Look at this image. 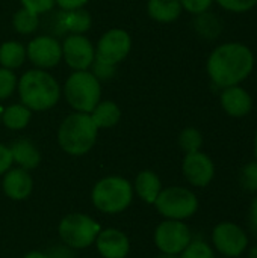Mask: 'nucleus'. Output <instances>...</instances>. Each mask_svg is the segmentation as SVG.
Listing matches in <instances>:
<instances>
[{"instance_id": "nucleus-16", "label": "nucleus", "mask_w": 257, "mask_h": 258, "mask_svg": "<svg viewBox=\"0 0 257 258\" xmlns=\"http://www.w3.org/2000/svg\"><path fill=\"white\" fill-rule=\"evenodd\" d=\"M223 110L232 118H244L253 109V98L247 92V89L236 86L224 88L220 97Z\"/></svg>"}, {"instance_id": "nucleus-20", "label": "nucleus", "mask_w": 257, "mask_h": 258, "mask_svg": "<svg viewBox=\"0 0 257 258\" xmlns=\"http://www.w3.org/2000/svg\"><path fill=\"white\" fill-rule=\"evenodd\" d=\"M59 24L62 30H68L74 35H82L91 29L92 18L88 11H85L83 8H79V9L64 11V14L61 15Z\"/></svg>"}, {"instance_id": "nucleus-17", "label": "nucleus", "mask_w": 257, "mask_h": 258, "mask_svg": "<svg viewBox=\"0 0 257 258\" xmlns=\"http://www.w3.org/2000/svg\"><path fill=\"white\" fill-rule=\"evenodd\" d=\"M9 150H11L12 162L17 163L18 168L32 171L38 168V165L41 163V153L30 139L26 138L17 139L11 144Z\"/></svg>"}, {"instance_id": "nucleus-9", "label": "nucleus", "mask_w": 257, "mask_h": 258, "mask_svg": "<svg viewBox=\"0 0 257 258\" xmlns=\"http://www.w3.org/2000/svg\"><path fill=\"white\" fill-rule=\"evenodd\" d=\"M212 245L217 252L226 258L241 257L250 246L247 231L230 221H223L215 225L212 231Z\"/></svg>"}, {"instance_id": "nucleus-11", "label": "nucleus", "mask_w": 257, "mask_h": 258, "mask_svg": "<svg viewBox=\"0 0 257 258\" xmlns=\"http://www.w3.org/2000/svg\"><path fill=\"white\" fill-rule=\"evenodd\" d=\"M182 172L191 186L208 187L215 178V163L201 150L188 153L182 163Z\"/></svg>"}, {"instance_id": "nucleus-29", "label": "nucleus", "mask_w": 257, "mask_h": 258, "mask_svg": "<svg viewBox=\"0 0 257 258\" xmlns=\"http://www.w3.org/2000/svg\"><path fill=\"white\" fill-rule=\"evenodd\" d=\"M17 77L12 70L0 68V100L9 98L17 88Z\"/></svg>"}, {"instance_id": "nucleus-15", "label": "nucleus", "mask_w": 257, "mask_h": 258, "mask_svg": "<svg viewBox=\"0 0 257 258\" xmlns=\"http://www.w3.org/2000/svg\"><path fill=\"white\" fill-rule=\"evenodd\" d=\"M3 194L12 201H24L33 190V180L29 171L23 168H11L3 174Z\"/></svg>"}, {"instance_id": "nucleus-19", "label": "nucleus", "mask_w": 257, "mask_h": 258, "mask_svg": "<svg viewBox=\"0 0 257 258\" xmlns=\"http://www.w3.org/2000/svg\"><path fill=\"white\" fill-rule=\"evenodd\" d=\"M182 9L180 0H148L147 3L148 15L159 23H171L177 20Z\"/></svg>"}, {"instance_id": "nucleus-27", "label": "nucleus", "mask_w": 257, "mask_h": 258, "mask_svg": "<svg viewBox=\"0 0 257 258\" xmlns=\"http://www.w3.org/2000/svg\"><path fill=\"white\" fill-rule=\"evenodd\" d=\"M179 258H217L214 248L204 240H192Z\"/></svg>"}, {"instance_id": "nucleus-34", "label": "nucleus", "mask_w": 257, "mask_h": 258, "mask_svg": "<svg viewBox=\"0 0 257 258\" xmlns=\"http://www.w3.org/2000/svg\"><path fill=\"white\" fill-rule=\"evenodd\" d=\"M45 254L48 258H76L74 249H71L70 246L64 245V243L48 248L45 251Z\"/></svg>"}, {"instance_id": "nucleus-5", "label": "nucleus", "mask_w": 257, "mask_h": 258, "mask_svg": "<svg viewBox=\"0 0 257 258\" xmlns=\"http://www.w3.org/2000/svg\"><path fill=\"white\" fill-rule=\"evenodd\" d=\"M64 95L76 112L91 113L92 109L100 103V80L86 70L74 71L64 85Z\"/></svg>"}, {"instance_id": "nucleus-6", "label": "nucleus", "mask_w": 257, "mask_h": 258, "mask_svg": "<svg viewBox=\"0 0 257 258\" xmlns=\"http://www.w3.org/2000/svg\"><path fill=\"white\" fill-rule=\"evenodd\" d=\"M153 206L165 219L186 221L198 212L200 203L191 189L182 186H170L161 190Z\"/></svg>"}, {"instance_id": "nucleus-14", "label": "nucleus", "mask_w": 257, "mask_h": 258, "mask_svg": "<svg viewBox=\"0 0 257 258\" xmlns=\"http://www.w3.org/2000/svg\"><path fill=\"white\" fill-rule=\"evenodd\" d=\"M94 245L103 258H126L130 252V240L127 234L117 228L100 230Z\"/></svg>"}, {"instance_id": "nucleus-13", "label": "nucleus", "mask_w": 257, "mask_h": 258, "mask_svg": "<svg viewBox=\"0 0 257 258\" xmlns=\"http://www.w3.org/2000/svg\"><path fill=\"white\" fill-rule=\"evenodd\" d=\"M26 54L29 60L39 70L53 68L62 59V45L53 36H36L27 44Z\"/></svg>"}, {"instance_id": "nucleus-33", "label": "nucleus", "mask_w": 257, "mask_h": 258, "mask_svg": "<svg viewBox=\"0 0 257 258\" xmlns=\"http://www.w3.org/2000/svg\"><path fill=\"white\" fill-rule=\"evenodd\" d=\"M115 67L117 65H109V63H105V62H100V60L94 59V62H92V74L98 80H108V79L114 77Z\"/></svg>"}, {"instance_id": "nucleus-3", "label": "nucleus", "mask_w": 257, "mask_h": 258, "mask_svg": "<svg viewBox=\"0 0 257 258\" xmlns=\"http://www.w3.org/2000/svg\"><path fill=\"white\" fill-rule=\"evenodd\" d=\"M98 128L89 113L74 112L59 125L58 144L70 156H83L92 150L97 141Z\"/></svg>"}, {"instance_id": "nucleus-40", "label": "nucleus", "mask_w": 257, "mask_h": 258, "mask_svg": "<svg viewBox=\"0 0 257 258\" xmlns=\"http://www.w3.org/2000/svg\"><path fill=\"white\" fill-rule=\"evenodd\" d=\"M254 160L257 162V130H256V135H254Z\"/></svg>"}, {"instance_id": "nucleus-25", "label": "nucleus", "mask_w": 257, "mask_h": 258, "mask_svg": "<svg viewBox=\"0 0 257 258\" xmlns=\"http://www.w3.org/2000/svg\"><path fill=\"white\" fill-rule=\"evenodd\" d=\"M195 27H197V32L200 35H203L204 38L215 39L221 32V21L215 15L208 14V11H206V12L197 15Z\"/></svg>"}, {"instance_id": "nucleus-30", "label": "nucleus", "mask_w": 257, "mask_h": 258, "mask_svg": "<svg viewBox=\"0 0 257 258\" xmlns=\"http://www.w3.org/2000/svg\"><path fill=\"white\" fill-rule=\"evenodd\" d=\"M215 2L223 9L229 12H236V14L248 12L257 5V0H215Z\"/></svg>"}, {"instance_id": "nucleus-2", "label": "nucleus", "mask_w": 257, "mask_h": 258, "mask_svg": "<svg viewBox=\"0 0 257 258\" xmlns=\"http://www.w3.org/2000/svg\"><path fill=\"white\" fill-rule=\"evenodd\" d=\"M18 94L21 104L35 112H45L56 106L61 97L59 83L53 76L44 70H29L26 71L18 85Z\"/></svg>"}, {"instance_id": "nucleus-1", "label": "nucleus", "mask_w": 257, "mask_h": 258, "mask_svg": "<svg viewBox=\"0 0 257 258\" xmlns=\"http://www.w3.org/2000/svg\"><path fill=\"white\" fill-rule=\"evenodd\" d=\"M208 74L220 88L236 86L244 82L254 68V54L242 42L218 45L208 59Z\"/></svg>"}, {"instance_id": "nucleus-31", "label": "nucleus", "mask_w": 257, "mask_h": 258, "mask_svg": "<svg viewBox=\"0 0 257 258\" xmlns=\"http://www.w3.org/2000/svg\"><path fill=\"white\" fill-rule=\"evenodd\" d=\"M23 8L29 9L30 12L39 15V14H44V12H48L56 3L55 0H20Z\"/></svg>"}, {"instance_id": "nucleus-32", "label": "nucleus", "mask_w": 257, "mask_h": 258, "mask_svg": "<svg viewBox=\"0 0 257 258\" xmlns=\"http://www.w3.org/2000/svg\"><path fill=\"white\" fill-rule=\"evenodd\" d=\"M212 3H214V0H180L182 8L194 15L206 12L212 6Z\"/></svg>"}, {"instance_id": "nucleus-12", "label": "nucleus", "mask_w": 257, "mask_h": 258, "mask_svg": "<svg viewBox=\"0 0 257 258\" xmlns=\"http://www.w3.org/2000/svg\"><path fill=\"white\" fill-rule=\"evenodd\" d=\"M62 57L74 71H85L92 65L95 50L86 36L71 33L62 44Z\"/></svg>"}, {"instance_id": "nucleus-23", "label": "nucleus", "mask_w": 257, "mask_h": 258, "mask_svg": "<svg viewBox=\"0 0 257 258\" xmlns=\"http://www.w3.org/2000/svg\"><path fill=\"white\" fill-rule=\"evenodd\" d=\"M32 116V110L24 104H11L2 112V122L9 130H23Z\"/></svg>"}, {"instance_id": "nucleus-36", "label": "nucleus", "mask_w": 257, "mask_h": 258, "mask_svg": "<svg viewBox=\"0 0 257 258\" xmlns=\"http://www.w3.org/2000/svg\"><path fill=\"white\" fill-rule=\"evenodd\" d=\"M55 3L64 11H71V9L83 8L88 3V0H55Z\"/></svg>"}, {"instance_id": "nucleus-22", "label": "nucleus", "mask_w": 257, "mask_h": 258, "mask_svg": "<svg viewBox=\"0 0 257 258\" xmlns=\"http://www.w3.org/2000/svg\"><path fill=\"white\" fill-rule=\"evenodd\" d=\"M26 47L18 41H6L0 45V65L8 70H15L26 60Z\"/></svg>"}, {"instance_id": "nucleus-4", "label": "nucleus", "mask_w": 257, "mask_h": 258, "mask_svg": "<svg viewBox=\"0 0 257 258\" xmlns=\"http://www.w3.org/2000/svg\"><path fill=\"white\" fill-rule=\"evenodd\" d=\"M133 184L120 175H108L98 180L91 190L92 206L105 215H120L133 201Z\"/></svg>"}, {"instance_id": "nucleus-35", "label": "nucleus", "mask_w": 257, "mask_h": 258, "mask_svg": "<svg viewBox=\"0 0 257 258\" xmlns=\"http://www.w3.org/2000/svg\"><path fill=\"white\" fill-rule=\"evenodd\" d=\"M12 156H11V150L6 145L0 144V175H3L8 169L12 168Z\"/></svg>"}, {"instance_id": "nucleus-39", "label": "nucleus", "mask_w": 257, "mask_h": 258, "mask_svg": "<svg viewBox=\"0 0 257 258\" xmlns=\"http://www.w3.org/2000/svg\"><path fill=\"white\" fill-rule=\"evenodd\" d=\"M248 258H257V245L256 246H253V248H250V251H248Z\"/></svg>"}, {"instance_id": "nucleus-41", "label": "nucleus", "mask_w": 257, "mask_h": 258, "mask_svg": "<svg viewBox=\"0 0 257 258\" xmlns=\"http://www.w3.org/2000/svg\"><path fill=\"white\" fill-rule=\"evenodd\" d=\"M159 258H179V255H168V254H162Z\"/></svg>"}, {"instance_id": "nucleus-28", "label": "nucleus", "mask_w": 257, "mask_h": 258, "mask_svg": "<svg viewBox=\"0 0 257 258\" xmlns=\"http://www.w3.org/2000/svg\"><path fill=\"white\" fill-rule=\"evenodd\" d=\"M241 186L244 190L256 194L257 192V162H250L247 163L242 171H241V177H239Z\"/></svg>"}, {"instance_id": "nucleus-26", "label": "nucleus", "mask_w": 257, "mask_h": 258, "mask_svg": "<svg viewBox=\"0 0 257 258\" xmlns=\"http://www.w3.org/2000/svg\"><path fill=\"white\" fill-rule=\"evenodd\" d=\"M179 147L188 153H195L200 151L203 147V135L198 128L195 127H186L180 132L179 135Z\"/></svg>"}, {"instance_id": "nucleus-8", "label": "nucleus", "mask_w": 257, "mask_h": 258, "mask_svg": "<svg viewBox=\"0 0 257 258\" xmlns=\"http://www.w3.org/2000/svg\"><path fill=\"white\" fill-rule=\"evenodd\" d=\"M153 242L161 254L180 255L192 242V233L185 221L165 219L155 228Z\"/></svg>"}, {"instance_id": "nucleus-21", "label": "nucleus", "mask_w": 257, "mask_h": 258, "mask_svg": "<svg viewBox=\"0 0 257 258\" xmlns=\"http://www.w3.org/2000/svg\"><path fill=\"white\" fill-rule=\"evenodd\" d=\"M89 115L97 128H111L118 124L121 110L114 101H100Z\"/></svg>"}, {"instance_id": "nucleus-18", "label": "nucleus", "mask_w": 257, "mask_h": 258, "mask_svg": "<svg viewBox=\"0 0 257 258\" xmlns=\"http://www.w3.org/2000/svg\"><path fill=\"white\" fill-rule=\"evenodd\" d=\"M162 189L164 187H162L159 175L150 169L141 171L135 178L133 192L138 195V198L141 201H144L147 204H155V201L159 197Z\"/></svg>"}, {"instance_id": "nucleus-24", "label": "nucleus", "mask_w": 257, "mask_h": 258, "mask_svg": "<svg viewBox=\"0 0 257 258\" xmlns=\"http://www.w3.org/2000/svg\"><path fill=\"white\" fill-rule=\"evenodd\" d=\"M38 24H39L38 15L33 14V12H30L26 8L18 9L14 14V17H12V26H14V29L18 33H21V35H30V33H33L38 29Z\"/></svg>"}, {"instance_id": "nucleus-10", "label": "nucleus", "mask_w": 257, "mask_h": 258, "mask_svg": "<svg viewBox=\"0 0 257 258\" xmlns=\"http://www.w3.org/2000/svg\"><path fill=\"white\" fill-rule=\"evenodd\" d=\"M130 47L132 39L126 30L111 29L100 38L95 48V59L109 65H117L126 59Z\"/></svg>"}, {"instance_id": "nucleus-42", "label": "nucleus", "mask_w": 257, "mask_h": 258, "mask_svg": "<svg viewBox=\"0 0 257 258\" xmlns=\"http://www.w3.org/2000/svg\"><path fill=\"white\" fill-rule=\"evenodd\" d=\"M2 112H3V110H2V106H0V122H2Z\"/></svg>"}, {"instance_id": "nucleus-37", "label": "nucleus", "mask_w": 257, "mask_h": 258, "mask_svg": "<svg viewBox=\"0 0 257 258\" xmlns=\"http://www.w3.org/2000/svg\"><path fill=\"white\" fill-rule=\"evenodd\" d=\"M248 225L251 233L257 237V197L251 201L248 209Z\"/></svg>"}, {"instance_id": "nucleus-7", "label": "nucleus", "mask_w": 257, "mask_h": 258, "mask_svg": "<svg viewBox=\"0 0 257 258\" xmlns=\"http://www.w3.org/2000/svg\"><path fill=\"white\" fill-rule=\"evenodd\" d=\"M100 230V224L83 213H70L64 216L58 225L61 242L74 251L85 249L94 245Z\"/></svg>"}, {"instance_id": "nucleus-38", "label": "nucleus", "mask_w": 257, "mask_h": 258, "mask_svg": "<svg viewBox=\"0 0 257 258\" xmlns=\"http://www.w3.org/2000/svg\"><path fill=\"white\" fill-rule=\"evenodd\" d=\"M23 258H48V257H47V254H45V252H42V251H30V252H27V254H26Z\"/></svg>"}]
</instances>
